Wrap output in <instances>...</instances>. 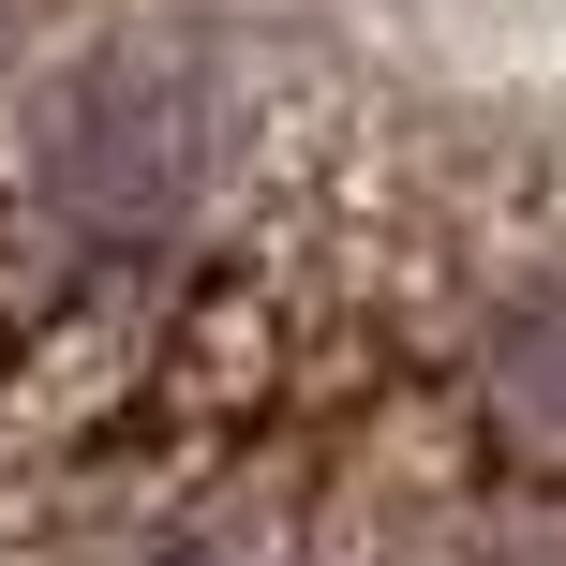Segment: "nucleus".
Returning <instances> with one entry per match:
<instances>
[{"label": "nucleus", "instance_id": "f257e3e1", "mask_svg": "<svg viewBox=\"0 0 566 566\" xmlns=\"http://www.w3.org/2000/svg\"><path fill=\"white\" fill-rule=\"evenodd\" d=\"M209 165H224V105H209V75H179L149 45L90 60L30 135V195L60 209V239H105V254L179 239L209 209Z\"/></svg>", "mask_w": 566, "mask_h": 566}, {"label": "nucleus", "instance_id": "f03ea898", "mask_svg": "<svg viewBox=\"0 0 566 566\" xmlns=\"http://www.w3.org/2000/svg\"><path fill=\"white\" fill-rule=\"evenodd\" d=\"M492 402H507L522 448H566V283H537V298L492 328Z\"/></svg>", "mask_w": 566, "mask_h": 566}, {"label": "nucleus", "instance_id": "7ed1b4c3", "mask_svg": "<svg viewBox=\"0 0 566 566\" xmlns=\"http://www.w3.org/2000/svg\"><path fill=\"white\" fill-rule=\"evenodd\" d=\"M0 15H15V0H0Z\"/></svg>", "mask_w": 566, "mask_h": 566}]
</instances>
